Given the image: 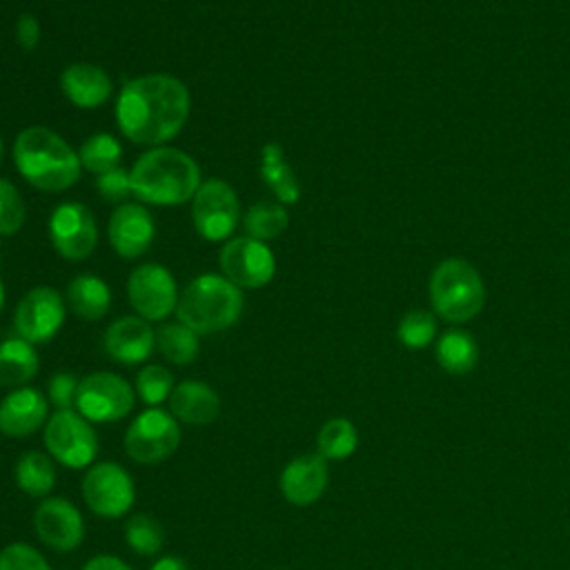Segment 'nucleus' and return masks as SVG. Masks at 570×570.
<instances>
[{"label": "nucleus", "instance_id": "obj_1", "mask_svg": "<svg viewBox=\"0 0 570 570\" xmlns=\"http://www.w3.org/2000/svg\"><path fill=\"white\" fill-rule=\"evenodd\" d=\"M189 109L191 96L183 80L169 73H145L120 89L116 122L127 140L163 147L183 131Z\"/></svg>", "mask_w": 570, "mask_h": 570}, {"label": "nucleus", "instance_id": "obj_2", "mask_svg": "<svg viewBox=\"0 0 570 570\" xmlns=\"http://www.w3.org/2000/svg\"><path fill=\"white\" fill-rule=\"evenodd\" d=\"M131 176V194L147 205L176 207L194 198L200 187L198 163L176 147H151L138 156Z\"/></svg>", "mask_w": 570, "mask_h": 570}, {"label": "nucleus", "instance_id": "obj_3", "mask_svg": "<svg viewBox=\"0 0 570 570\" xmlns=\"http://www.w3.org/2000/svg\"><path fill=\"white\" fill-rule=\"evenodd\" d=\"M13 160L20 176L42 191H65L80 178L78 151L49 127H27L16 136Z\"/></svg>", "mask_w": 570, "mask_h": 570}, {"label": "nucleus", "instance_id": "obj_4", "mask_svg": "<svg viewBox=\"0 0 570 570\" xmlns=\"http://www.w3.org/2000/svg\"><path fill=\"white\" fill-rule=\"evenodd\" d=\"M243 314V292L223 274H200L178 294L176 316L196 334L232 327Z\"/></svg>", "mask_w": 570, "mask_h": 570}, {"label": "nucleus", "instance_id": "obj_5", "mask_svg": "<svg viewBox=\"0 0 570 570\" xmlns=\"http://www.w3.org/2000/svg\"><path fill=\"white\" fill-rule=\"evenodd\" d=\"M430 303L448 323L472 321L485 305V285L474 265L463 258L441 261L430 276Z\"/></svg>", "mask_w": 570, "mask_h": 570}, {"label": "nucleus", "instance_id": "obj_6", "mask_svg": "<svg viewBox=\"0 0 570 570\" xmlns=\"http://www.w3.org/2000/svg\"><path fill=\"white\" fill-rule=\"evenodd\" d=\"M45 445L56 463L80 470L94 465L98 454V434L80 412L56 410L45 423Z\"/></svg>", "mask_w": 570, "mask_h": 570}, {"label": "nucleus", "instance_id": "obj_7", "mask_svg": "<svg viewBox=\"0 0 570 570\" xmlns=\"http://www.w3.org/2000/svg\"><path fill=\"white\" fill-rule=\"evenodd\" d=\"M180 443L178 419L163 407L142 410L125 432V452L131 461L156 465L169 459Z\"/></svg>", "mask_w": 570, "mask_h": 570}, {"label": "nucleus", "instance_id": "obj_8", "mask_svg": "<svg viewBox=\"0 0 570 570\" xmlns=\"http://www.w3.org/2000/svg\"><path fill=\"white\" fill-rule=\"evenodd\" d=\"M136 403L134 387L114 372H91L80 379L76 412L94 423H114L131 414Z\"/></svg>", "mask_w": 570, "mask_h": 570}, {"label": "nucleus", "instance_id": "obj_9", "mask_svg": "<svg viewBox=\"0 0 570 570\" xmlns=\"http://www.w3.org/2000/svg\"><path fill=\"white\" fill-rule=\"evenodd\" d=\"M191 220L205 240H227L240 220V203L234 187L223 178L200 183L191 198Z\"/></svg>", "mask_w": 570, "mask_h": 570}, {"label": "nucleus", "instance_id": "obj_10", "mask_svg": "<svg viewBox=\"0 0 570 570\" xmlns=\"http://www.w3.org/2000/svg\"><path fill=\"white\" fill-rule=\"evenodd\" d=\"M82 499L94 514L102 519H116L131 510L136 488L122 465L114 461H100L89 465L82 479Z\"/></svg>", "mask_w": 570, "mask_h": 570}, {"label": "nucleus", "instance_id": "obj_11", "mask_svg": "<svg viewBox=\"0 0 570 570\" xmlns=\"http://www.w3.org/2000/svg\"><path fill=\"white\" fill-rule=\"evenodd\" d=\"M218 265L223 276L240 289L265 287L276 274L274 252L252 236L229 238L218 252Z\"/></svg>", "mask_w": 570, "mask_h": 570}, {"label": "nucleus", "instance_id": "obj_12", "mask_svg": "<svg viewBox=\"0 0 570 570\" xmlns=\"http://www.w3.org/2000/svg\"><path fill=\"white\" fill-rule=\"evenodd\" d=\"M127 298L145 321H165L178 305V287L171 272L158 263H142L127 278Z\"/></svg>", "mask_w": 570, "mask_h": 570}, {"label": "nucleus", "instance_id": "obj_13", "mask_svg": "<svg viewBox=\"0 0 570 570\" xmlns=\"http://www.w3.org/2000/svg\"><path fill=\"white\" fill-rule=\"evenodd\" d=\"M65 314L67 307L60 292L49 285H38L20 298L13 314V327L20 338L33 345L47 343L60 332Z\"/></svg>", "mask_w": 570, "mask_h": 570}, {"label": "nucleus", "instance_id": "obj_14", "mask_svg": "<svg viewBox=\"0 0 570 570\" xmlns=\"http://www.w3.org/2000/svg\"><path fill=\"white\" fill-rule=\"evenodd\" d=\"M49 238L62 258L82 261L96 249L98 243L96 218L82 203L67 200L51 212Z\"/></svg>", "mask_w": 570, "mask_h": 570}, {"label": "nucleus", "instance_id": "obj_15", "mask_svg": "<svg viewBox=\"0 0 570 570\" xmlns=\"http://www.w3.org/2000/svg\"><path fill=\"white\" fill-rule=\"evenodd\" d=\"M33 530L47 548L71 552L82 543L85 521L69 499L45 497L33 512Z\"/></svg>", "mask_w": 570, "mask_h": 570}, {"label": "nucleus", "instance_id": "obj_16", "mask_svg": "<svg viewBox=\"0 0 570 570\" xmlns=\"http://www.w3.org/2000/svg\"><path fill=\"white\" fill-rule=\"evenodd\" d=\"M107 236H109L111 249L120 258L125 261L138 258L151 247L156 238L154 216L140 203H122L109 216Z\"/></svg>", "mask_w": 570, "mask_h": 570}, {"label": "nucleus", "instance_id": "obj_17", "mask_svg": "<svg viewBox=\"0 0 570 570\" xmlns=\"http://www.w3.org/2000/svg\"><path fill=\"white\" fill-rule=\"evenodd\" d=\"M102 347L107 356L122 365L145 363L156 347V332L149 321L136 316L116 318L102 336Z\"/></svg>", "mask_w": 570, "mask_h": 570}, {"label": "nucleus", "instance_id": "obj_18", "mask_svg": "<svg viewBox=\"0 0 570 570\" xmlns=\"http://www.w3.org/2000/svg\"><path fill=\"white\" fill-rule=\"evenodd\" d=\"M327 481H330L327 461L318 452H314V454H301L292 459L283 468L278 485L287 503L312 505L323 497Z\"/></svg>", "mask_w": 570, "mask_h": 570}, {"label": "nucleus", "instance_id": "obj_19", "mask_svg": "<svg viewBox=\"0 0 570 570\" xmlns=\"http://www.w3.org/2000/svg\"><path fill=\"white\" fill-rule=\"evenodd\" d=\"M49 421V401L36 387H16L0 401V432L22 439Z\"/></svg>", "mask_w": 570, "mask_h": 570}, {"label": "nucleus", "instance_id": "obj_20", "mask_svg": "<svg viewBox=\"0 0 570 570\" xmlns=\"http://www.w3.org/2000/svg\"><path fill=\"white\" fill-rule=\"evenodd\" d=\"M60 89L73 107L96 109L111 98L114 82L98 65L71 62L60 73Z\"/></svg>", "mask_w": 570, "mask_h": 570}, {"label": "nucleus", "instance_id": "obj_21", "mask_svg": "<svg viewBox=\"0 0 570 570\" xmlns=\"http://www.w3.org/2000/svg\"><path fill=\"white\" fill-rule=\"evenodd\" d=\"M169 412L183 423L207 425L220 414V396L203 381H183L169 396Z\"/></svg>", "mask_w": 570, "mask_h": 570}, {"label": "nucleus", "instance_id": "obj_22", "mask_svg": "<svg viewBox=\"0 0 570 570\" xmlns=\"http://www.w3.org/2000/svg\"><path fill=\"white\" fill-rule=\"evenodd\" d=\"M65 301L82 321H100L111 307V289L96 274H80L67 285Z\"/></svg>", "mask_w": 570, "mask_h": 570}, {"label": "nucleus", "instance_id": "obj_23", "mask_svg": "<svg viewBox=\"0 0 570 570\" xmlns=\"http://www.w3.org/2000/svg\"><path fill=\"white\" fill-rule=\"evenodd\" d=\"M40 358L33 343L11 336L0 341V387H22L38 374Z\"/></svg>", "mask_w": 570, "mask_h": 570}, {"label": "nucleus", "instance_id": "obj_24", "mask_svg": "<svg viewBox=\"0 0 570 570\" xmlns=\"http://www.w3.org/2000/svg\"><path fill=\"white\" fill-rule=\"evenodd\" d=\"M436 363L441 365V370H445L448 374L454 376H463L468 372H472L479 363V345L474 341V336L465 330H448L436 338Z\"/></svg>", "mask_w": 570, "mask_h": 570}, {"label": "nucleus", "instance_id": "obj_25", "mask_svg": "<svg viewBox=\"0 0 570 570\" xmlns=\"http://www.w3.org/2000/svg\"><path fill=\"white\" fill-rule=\"evenodd\" d=\"M261 178L274 191L276 200L283 205H294L301 198V185L294 176L292 167L287 165L281 145L269 142L263 147L261 154Z\"/></svg>", "mask_w": 570, "mask_h": 570}, {"label": "nucleus", "instance_id": "obj_26", "mask_svg": "<svg viewBox=\"0 0 570 570\" xmlns=\"http://www.w3.org/2000/svg\"><path fill=\"white\" fill-rule=\"evenodd\" d=\"M16 483L18 488L36 499L49 497L56 485V465L49 454L24 452L16 463Z\"/></svg>", "mask_w": 570, "mask_h": 570}, {"label": "nucleus", "instance_id": "obj_27", "mask_svg": "<svg viewBox=\"0 0 570 570\" xmlns=\"http://www.w3.org/2000/svg\"><path fill=\"white\" fill-rule=\"evenodd\" d=\"M198 336L200 334H196L191 327H187L180 321L163 323L156 330V347L165 361L174 365H189L196 361L200 352Z\"/></svg>", "mask_w": 570, "mask_h": 570}, {"label": "nucleus", "instance_id": "obj_28", "mask_svg": "<svg viewBox=\"0 0 570 570\" xmlns=\"http://www.w3.org/2000/svg\"><path fill=\"white\" fill-rule=\"evenodd\" d=\"M316 448L325 461L347 459L358 448V432L350 419H330L321 425L316 434Z\"/></svg>", "mask_w": 570, "mask_h": 570}, {"label": "nucleus", "instance_id": "obj_29", "mask_svg": "<svg viewBox=\"0 0 570 570\" xmlns=\"http://www.w3.org/2000/svg\"><path fill=\"white\" fill-rule=\"evenodd\" d=\"M289 225V214L285 209L283 203L278 200H261L254 203L243 218V227L247 232V236L256 238V240H272L276 236H281Z\"/></svg>", "mask_w": 570, "mask_h": 570}, {"label": "nucleus", "instance_id": "obj_30", "mask_svg": "<svg viewBox=\"0 0 570 570\" xmlns=\"http://www.w3.org/2000/svg\"><path fill=\"white\" fill-rule=\"evenodd\" d=\"M78 158L82 169L100 176L109 169L120 167V158H122V145L118 142L116 136L107 134V131H98L91 134L78 149Z\"/></svg>", "mask_w": 570, "mask_h": 570}, {"label": "nucleus", "instance_id": "obj_31", "mask_svg": "<svg viewBox=\"0 0 570 570\" xmlns=\"http://www.w3.org/2000/svg\"><path fill=\"white\" fill-rule=\"evenodd\" d=\"M125 541L140 557H156L165 546V532L149 514H131L125 523Z\"/></svg>", "mask_w": 570, "mask_h": 570}, {"label": "nucleus", "instance_id": "obj_32", "mask_svg": "<svg viewBox=\"0 0 570 570\" xmlns=\"http://www.w3.org/2000/svg\"><path fill=\"white\" fill-rule=\"evenodd\" d=\"M396 336L407 350H423L436 338V318L425 309H410L401 316Z\"/></svg>", "mask_w": 570, "mask_h": 570}, {"label": "nucleus", "instance_id": "obj_33", "mask_svg": "<svg viewBox=\"0 0 570 570\" xmlns=\"http://www.w3.org/2000/svg\"><path fill=\"white\" fill-rule=\"evenodd\" d=\"M174 387V376L165 365L151 363L136 374V392L149 407H160V403L171 396Z\"/></svg>", "mask_w": 570, "mask_h": 570}, {"label": "nucleus", "instance_id": "obj_34", "mask_svg": "<svg viewBox=\"0 0 570 570\" xmlns=\"http://www.w3.org/2000/svg\"><path fill=\"white\" fill-rule=\"evenodd\" d=\"M27 218V205L13 183L0 178V234H16Z\"/></svg>", "mask_w": 570, "mask_h": 570}, {"label": "nucleus", "instance_id": "obj_35", "mask_svg": "<svg viewBox=\"0 0 570 570\" xmlns=\"http://www.w3.org/2000/svg\"><path fill=\"white\" fill-rule=\"evenodd\" d=\"M0 570H51V566L33 546L9 543L0 550Z\"/></svg>", "mask_w": 570, "mask_h": 570}, {"label": "nucleus", "instance_id": "obj_36", "mask_svg": "<svg viewBox=\"0 0 570 570\" xmlns=\"http://www.w3.org/2000/svg\"><path fill=\"white\" fill-rule=\"evenodd\" d=\"M96 191L109 200V203H127V198L131 196V176L127 169L122 167H116V169H109L100 176H96Z\"/></svg>", "mask_w": 570, "mask_h": 570}, {"label": "nucleus", "instance_id": "obj_37", "mask_svg": "<svg viewBox=\"0 0 570 570\" xmlns=\"http://www.w3.org/2000/svg\"><path fill=\"white\" fill-rule=\"evenodd\" d=\"M80 381L71 372H56L47 383V396L56 410H76Z\"/></svg>", "mask_w": 570, "mask_h": 570}, {"label": "nucleus", "instance_id": "obj_38", "mask_svg": "<svg viewBox=\"0 0 570 570\" xmlns=\"http://www.w3.org/2000/svg\"><path fill=\"white\" fill-rule=\"evenodd\" d=\"M40 36H42V29H40L38 18L31 13H22L16 22V38L20 42V47L27 51L36 49L40 42Z\"/></svg>", "mask_w": 570, "mask_h": 570}, {"label": "nucleus", "instance_id": "obj_39", "mask_svg": "<svg viewBox=\"0 0 570 570\" xmlns=\"http://www.w3.org/2000/svg\"><path fill=\"white\" fill-rule=\"evenodd\" d=\"M82 570H131V568L114 554H98V557H91Z\"/></svg>", "mask_w": 570, "mask_h": 570}, {"label": "nucleus", "instance_id": "obj_40", "mask_svg": "<svg viewBox=\"0 0 570 570\" xmlns=\"http://www.w3.org/2000/svg\"><path fill=\"white\" fill-rule=\"evenodd\" d=\"M149 570H187V563L180 559V557H174V554H165L160 559H156L151 563Z\"/></svg>", "mask_w": 570, "mask_h": 570}, {"label": "nucleus", "instance_id": "obj_41", "mask_svg": "<svg viewBox=\"0 0 570 570\" xmlns=\"http://www.w3.org/2000/svg\"><path fill=\"white\" fill-rule=\"evenodd\" d=\"M4 307V285H2V278H0V312Z\"/></svg>", "mask_w": 570, "mask_h": 570}, {"label": "nucleus", "instance_id": "obj_42", "mask_svg": "<svg viewBox=\"0 0 570 570\" xmlns=\"http://www.w3.org/2000/svg\"><path fill=\"white\" fill-rule=\"evenodd\" d=\"M2 151H4V147H2V138H0V163H2Z\"/></svg>", "mask_w": 570, "mask_h": 570}]
</instances>
